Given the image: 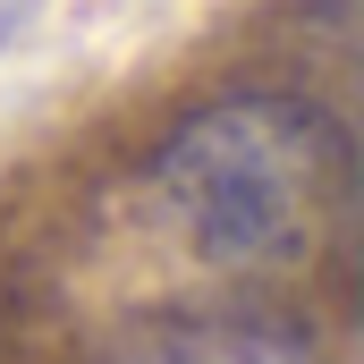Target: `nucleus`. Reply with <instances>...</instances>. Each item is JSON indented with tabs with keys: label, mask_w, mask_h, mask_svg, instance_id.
<instances>
[{
	"label": "nucleus",
	"mask_w": 364,
	"mask_h": 364,
	"mask_svg": "<svg viewBox=\"0 0 364 364\" xmlns=\"http://www.w3.org/2000/svg\"><path fill=\"white\" fill-rule=\"evenodd\" d=\"M153 212L220 279H296L339 255L356 212L348 127L305 93H220L153 153Z\"/></svg>",
	"instance_id": "nucleus-1"
},
{
	"label": "nucleus",
	"mask_w": 364,
	"mask_h": 364,
	"mask_svg": "<svg viewBox=\"0 0 364 364\" xmlns=\"http://www.w3.org/2000/svg\"><path fill=\"white\" fill-rule=\"evenodd\" d=\"M93 364H331V348L288 322L279 305L229 296V305H170L127 322Z\"/></svg>",
	"instance_id": "nucleus-2"
},
{
	"label": "nucleus",
	"mask_w": 364,
	"mask_h": 364,
	"mask_svg": "<svg viewBox=\"0 0 364 364\" xmlns=\"http://www.w3.org/2000/svg\"><path fill=\"white\" fill-rule=\"evenodd\" d=\"M26 17V0H0V43H9V26Z\"/></svg>",
	"instance_id": "nucleus-3"
}]
</instances>
